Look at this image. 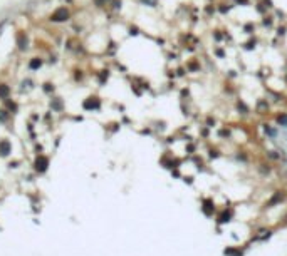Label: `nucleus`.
<instances>
[{
  "label": "nucleus",
  "instance_id": "f257e3e1",
  "mask_svg": "<svg viewBox=\"0 0 287 256\" xmlns=\"http://www.w3.org/2000/svg\"><path fill=\"white\" fill-rule=\"evenodd\" d=\"M67 18H69V10H67L66 7L57 8V10L51 15V20L52 22H64V20H67Z\"/></svg>",
  "mask_w": 287,
  "mask_h": 256
},
{
  "label": "nucleus",
  "instance_id": "f03ea898",
  "mask_svg": "<svg viewBox=\"0 0 287 256\" xmlns=\"http://www.w3.org/2000/svg\"><path fill=\"white\" fill-rule=\"evenodd\" d=\"M47 166H49V159H47V157L39 156V157L35 159V169H37V171L44 172V171L47 169Z\"/></svg>",
  "mask_w": 287,
  "mask_h": 256
},
{
  "label": "nucleus",
  "instance_id": "7ed1b4c3",
  "mask_svg": "<svg viewBox=\"0 0 287 256\" xmlns=\"http://www.w3.org/2000/svg\"><path fill=\"white\" fill-rule=\"evenodd\" d=\"M84 109H99V100L96 97H89L84 102Z\"/></svg>",
  "mask_w": 287,
  "mask_h": 256
},
{
  "label": "nucleus",
  "instance_id": "20e7f679",
  "mask_svg": "<svg viewBox=\"0 0 287 256\" xmlns=\"http://www.w3.org/2000/svg\"><path fill=\"white\" fill-rule=\"evenodd\" d=\"M10 149H12V146H10V142H8V141H2V142H0V154H2V156H7V154L10 152Z\"/></svg>",
  "mask_w": 287,
  "mask_h": 256
},
{
  "label": "nucleus",
  "instance_id": "39448f33",
  "mask_svg": "<svg viewBox=\"0 0 287 256\" xmlns=\"http://www.w3.org/2000/svg\"><path fill=\"white\" fill-rule=\"evenodd\" d=\"M17 42H19V47H20V49H25L27 38H25V35H24V33H19V35H17Z\"/></svg>",
  "mask_w": 287,
  "mask_h": 256
},
{
  "label": "nucleus",
  "instance_id": "423d86ee",
  "mask_svg": "<svg viewBox=\"0 0 287 256\" xmlns=\"http://www.w3.org/2000/svg\"><path fill=\"white\" fill-rule=\"evenodd\" d=\"M8 94H10V89H8V85H5V84H2L0 85V97H8Z\"/></svg>",
  "mask_w": 287,
  "mask_h": 256
},
{
  "label": "nucleus",
  "instance_id": "0eeeda50",
  "mask_svg": "<svg viewBox=\"0 0 287 256\" xmlns=\"http://www.w3.org/2000/svg\"><path fill=\"white\" fill-rule=\"evenodd\" d=\"M42 65V62H41V59H34L32 62H30V69H39V67Z\"/></svg>",
  "mask_w": 287,
  "mask_h": 256
},
{
  "label": "nucleus",
  "instance_id": "6e6552de",
  "mask_svg": "<svg viewBox=\"0 0 287 256\" xmlns=\"http://www.w3.org/2000/svg\"><path fill=\"white\" fill-rule=\"evenodd\" d=\"M279 122H280V124H287V115H280V117H279Z\"/></svg>",
  "mask_w": 287,
  "mask_h": 256
},
{
  "label": "nucleus",
  "instance_id": "1a4fd4ad",
  "mask_svg": "<svg viewBox=\"0 0 287 256\" xmlns=\"http://www.w3.org/2000/svg\"><path fill=\"white\" fill-rule=\"evenodd\" d=\"M52 107H56V109H61V102H59V100H56V102L52 104Z\"/></svg>",
  "mask_w": 287,
  "mask_h": 256
}]
</instances>
